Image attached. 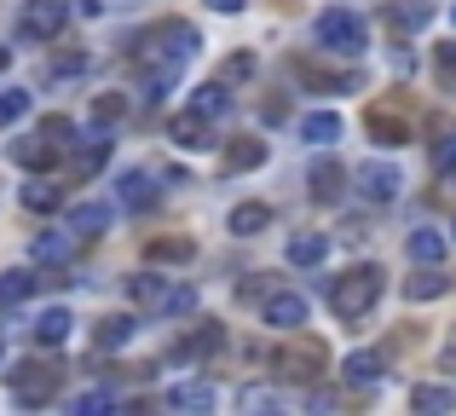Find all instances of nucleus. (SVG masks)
Returning <instances> with one entry per match:
<instances>
[{
  "instance_id": "nucleus-1",
  "label": "nucleus",
  "mask_w": 456,
  "mask_h": 416,
  "mask_svg": "<svg viewBox=\"0 0 456 416\" xmlns=\"http://www.w3.org/2000/svg\"><path fill=\"white\" fill-rule=\"evenodd\" d=\"M197 46H202V35L191 29V23H179V18H162V23H151V29L139 35L134 41V69L151 81V99L185 76V64L197 58Z\"/></svg>"
},
{
  "instance_id": "nucleus-2",
  "label": "nucleus",
  "mask_w": 456,
  "mask_h": 416,
  "mask_svg": "<svg viewBox=\"0 0 456 416\" xmlns=\"http://www.w3.org/2000/svg\"><path fill=\"white\" fill-rule=\"evenodd\" d=\"M381 290H387V272H381L376 260H364V266H346L341 278H330L323 301H330V313L341 318V324H358V318L381 301Z\"/></svg>"
},
{
  "instance_id": "nucleus-3",
  "label": "nucleus",
  "mask_w": 456,
  "mask_h": 416,
  "mask_svg": "<svg viewBox=\"0 0 456 416\" xmlns=\"http://www.w3.org/2000/svg\"><path fill=\"white\" fill-rule=\"evenodd\" d=\"M127 301L139 306V313H162V318H179L197 306V290L179 278H162V272H134L127 278Z\"/></svg>"
},
{
  "instance_id": "nucleus-4",
  "label": "nucleus",
  "mask_w": 456,
  "mask_h": 416,
  "mask_svg": "<svg viewBox=\"0 0 456 416\" xmlns=\"http://www.w3.org/2000/svg\"><path fill=\"white\" fill-rule=\"evenodd\" d=\"M312 35H318V46H323V53H335V58H358L370 46V23L358 18V12H346V6L318 12Z\"/></svg>"
},
{
  "instance_id": "nucleus-5",
  "label": "nucleus",
  "mask_w": 456,
  "mask_h": 416,
  "mask_svg": "<svg viewBox=\"0 0 456 416\" xmlns=\"http://www.w3.org/2000/svg\"><path fill=\"white\" fill-rule=\"evenodd\" d=\"M58 382H64V371L46 359H29V364H12L6 371V387L18 405H46V399H58Z\"/></svg>"
},
{
  "instance_id": "nucleus-6",
  "label": "nucleus",
  "mask_w": 456,
  "mask_h": 416,
  "mask_svg": "<svg viewBox=\"0 0 456 416\" xmlns=\"http://www.w3.org/2000/svg\"><path fill=\"white\" fill-rule=\"evenodd\" d=\"M64 23H69L64 0H23V12H18V35L23 41H58Z\"/></svg>"
},
{
  "instance_id": "nucleus-7",
  "label": "nucleus",
  "mask_w": 456,
  "mask_h": 416,
  "mask_svg": "<svg viewBox=\"0 0 456 416\" xmlns=\"http://www.w3.org/2000/svg\"><path fill=\"white\" fill-rule=\"evenodd\" d=\"M278 364L283 376H295V382H312V376L330 364V353H323V341H295V347H278Z\"/></svg>"
},
{
  "instance_id": "nucleus-8",
  "label": "nucleus",
  "mask_w": 456,
  "mask_h": 416,
  "mask_svg": "<svg viewBox=\"0 0 456 416\" xmlns=\"http://www.w3.org/2000/svg\"><path fill=\"white\" fill-rule=\"evenodd\" d=\"M399 185H404V174L393 168V162H364V168H358V197H364V203H393V197H399Z\"/></svg>"
},
{
  "instance_id": "nucleus-9",
  "label": "nucleus",
  "mask_w": 456,
  "mask_h": 416,
  "mask_svg": "<svg viewBox=\"0 0 456 416\" xmlns=\"http://www.w3.org/2000/svg\"><path fill=\"white\" fill-rule=\"evenodd\" d=\"M306 197H312V203H323V208L341 203V197H346V168L335 157H318V162H312V174H306Z\"/></svg>"
},
{
  "instance_id": "nucleus-10",
  "label": "nucleus",
  "mask_w": 456,
  "mask_h": 416,
  "mask_svg": "<svg viewBox=\"0 0 456 416\" xmlns=\"http://www.w3.org/2000/svg\"><path fill=\"white\" fill-rule=\"evenodd\" d=\"M260 318H266L272 330H283V336H295V330L306 324V295H289V290L266 295V301H260Z\"/></svg>"
},
{
  "instance_id": "nucleus-11",
  "label": "nucleus",
  "mask_w": 456,
  "mask_h": 416,
  "mask_svg": "<svg viewBox=\"0 0 456 416\" xmlns=\"http://www.w3.org/2000/svg\"><path fill=\"white\" fill-rule=\"evenodd\" d=\"M364 127L376 134V145H411V122H404L393 104H370V110H364Z\"/></svg>"
},
{
  "instance_id": "nucleus-12",
  "label": "nucleus",
  "mask_w": 456,
  "mask_h": 416,
  "mask_svg": "<svg viewBox=\"0 0 456 416\" xmlns=\"http://www.w3.org/2000/svg\"><path fill=\"white\" fill-rule=\"evenodd\" d=\"M167 139H174L179 151H208L214 145V122H208V116H197V110H185V116L167 122Z\"/></svg>"
},
{
  "instance_id": "nucleus-13",
  "label": "nucleus",
  "mask_w": 456,
  "mask_h": 416,
  "mask_svg": "<svg viewBox=\"0 0 456 416\" xmlns=\"http://www.w3.org/2000/svg\"><path fill=\"white\" fill-rule=\"evenodd\" d=\"M266 162V139H225L220 151V174H248Z\"/></svg>"
},
{
  "instance_id": "nucleus-14",
  "label": "nucleus",
  "mask_w": 456,
  "mask_h": 416,
  "mask_svg": "<svg viewBox=\"0 0 456 416\" xmlns=\"http://www.w3.org/2000/svg\"><path fill=\"white\" fill-rule=\"evenodd\" d=\"M116 185H122V203H127V208H139V214L162 203V192H156V174H151V168H127Z\"/></svg>"
},
{
  "instance_id": "nucleus-15",
  "label": "nucleus",
  "mask_w": 456,
  "mask_h": 416,
  "mask_svg": "<svg viewBox=\"0 0 456 416\" xmlns=\"http://www.w3.org/2000/svg\"><path fill=\"white\" fill-rule=\"evenodd\" d=\"M185 110L208 116V122H220V116H232V81H202V87L191 93V104H185Z\"/></svg>"
},
{
  "instance_id": "nucleus-16",
  "label": "nucleus",
  "mask_w": 456,
  "mask_h": 416,
  "mask_svg": "<svg viewBox=\"0 0 456 416\" xmlns=\"http://www.w3.org/2000/svg\"><path fill=\"white\" fill-rule=\"evenodd\" d=\"M445 232H434V225H416L411 237H404V255L416 260V266H439V260H445Z\"/></svg>"
},
{
  "instance_id": "nucleus-17",
  "label": "nucleus",
  "mask_w": 456,
  "mask_h": 416,
  "mask_svg": "<svg viewBox=\"0 0 456 416\" xmlns=\"http://www.w3.org/2000/svg\"><path fill=\"white\" fill-rule=\"evenodd\" d=\"M225 232H232V237H260V232H272V203H237L232 214H225Z\"/></svg>"
},
{
  "instance_id": "nucleus-18",
  "label": "nucleus",
  "mask_w": 456,
  "mask_h": 416,
  "mask_svg": "<svg viewBox=\"0 0 456 416\" xmlns=\"http://www.w3.org/2000/svg\"><path fill=\"white\" fill-rule=\"evenodd\" d=\"M76 249H81V237H76V232H41V237L29 243V255L41 260V266H64Z\"/></svg>"
},
{
  "instance_id": "nucleus-19",
  "label": "nucleus",
  "mask_w": 456,
  "mask_h": 416,
  "mask_svg": "<svg viewBox=\"0 0 456 416\" xmlns=\"http://www.w3.org/2000/svg\"><path fill=\"white\" fill-rule=\"evenodd\" d=\"M69 324H76V318H69L64 306H46V313H41V318L29 324L35 347H64V341H69Z\"/></svg>"
},
{
  "instance_id": "nucleus-20",
  "label": "nucleus",
  "mask_w": 456,
  "mask_h": 416,
  "mask_svg": "<svg viewBox=\"0 0 456 416\" xmlns=\"http://www.w3.org/2000/svg\"><path fill=\"white\" fill-rule=\"evenodd\" d=\"M387 23H393L399 35L428 29V23H434V0H393V6H387Z\"/></svg>"
},
{
  "instance_id": "nucleus-21",
  "label": "nucleus",
  "mask_w": 456,
  "mask_h": 416,
  "mask_svg": "<svg viewBox=\"0 0 456 416\" xmlns=\"http://www.w3.org/2000/svg\"><path fill=\"white\" fill-rule=\"evenodd\" d=\"M301 139L312 151H330L335 139H341V116L335 110H312V116H301Z\"/></svg>"
},
{
  "instance_id": "nucleus-22",
  "label": "nucleus",
  "mask_w": 456,
  "mask_h": 416,
  "mask_svg": "<svg viewBox=\"0 0 456 416\" xmlns=\"http://www.w3.org/2000/svg\"><path fill=\"white\" fill-rule=\"evenodd\" d=\"M104 157H110V134H104V127H93V134L76 145L69 168H76V174H99V168H104Z\"/></svg>"
},
{
  "instance_id": "nucleus-23",
  "label": "nucleus",
  "mask_w": 456,
  "mask_h": 416,
  "mask_svg": "<svg viewBox=\"0 0 456 416\" xmlns=\"http://www.w3.org/2000/svg\"><path fill=\"white\" fill-rule=\"evenodd\" d=\"M110 220H116L110 203H81L76 214H69V232L87 243V237H104V232H110Z\"/></svg>"
},
{
  "instance_id": "nucleus-24",
  "label": "nucleus",
  "mask_w": 456,
  "mask_h": 416,
  "mask_svg": "<svg viewBox=\"0 0 456 416\" xmlns=\"http://www.w3.org/2000/svg\"><path fill=\"white\" fill-rule=\"evenodd\" d=\"M381 371H387V359H381V353H346V364H341V376L353 387H376Z\"/></svg>"
},
{
  "instance_id": "nucleus-25",
  "label": "nucleus",
  "mask_w": 456,
  "mask_h": 416,
  "mask_svg": "<svg viewBox=\"0 0 456 416\" xmlns=\"http://www.w3.org/2000/svg\"><path fill=\"white\" fill-rule=\"evenodd\" d=\"M220 341H225V330H220V324H197V330H191V336L174 347V359H185V364H191V359H208Z\"/></svg>"
},
{
  "instance_id": "nucleus-26",
  "label": "nucleus",
  "mask_w": 456,
  "mask_h": 416,
  "mask_svg": "<svg viewBox=\"0 0 456 416\" xmlns=\"http://www.w3.org/2000/svg\"><path fill=\"white\" fill-rule=\"evenodd\" d=\"M323 255H330V237L323 232H295L289 237V266H323Z\"/></svg>"
},
{
  "instance_id": "nucleus-27",
  "label": "nucleus",
  "mask_w": 456,
  "mask_h": 416,
  "mask_svg": "<svg viewBox=\"0 0 456 416\" xmlns=\"http://www.w3.org/2000/svg\"><path fill=\"white\" fill-rule=\"evenodd\" d=\"M445 290H451V278L439 266H422L416 278H404V301H439Z\"/></svg>"
},
{
  "instance_id": "nucleus-28",
  "label": "nucleus",
  "mask_w": 456,
  "mask_h": 416,
  "mask_svg": "<svg viewBox=\"0 0 456 416\" xmlns=\"http://www.w3.org/2000/svg\"><path fill=\"white\" fill-rule=\"evenodd\" d=\"M167 411H214V387L208 382H179V387H167Z\"/></svg>"
},
{
  "instance_id": "nucleus-29",
  "label": "nucleus",
  "mask_w": 456,
  "mask_h": 416,
  "mask_svg": "<svg viewBox=\"0 0 456 416\" xmlns=\"http://www.w3.org/2000/svg\"><path fill=\"white\" fill-rule=\"evenodd\" d=\"M35 272L29 266H12V272H0V306H18V301H29L35 295Z\"/></svg>"
},
{
  "instance_id": "nucleus-30",
  "label": "nucleus",
  "mask_w": 456,
  "mask_h": 416,
  "mask_svg": "<svg viewBox=\"0 0 456 416\" xmlns=\"http://www.w3.org/2000/svg\"><path fill=\"white\" fill-rule=\"evenodd\" d=\"M12 157H18L23 168H58V145H46L41 134H35V139H18V145H12Z\"/></svg>"
},
{
  "instance_id": "nucleus-31",
  "label": "nucleus",
  "mask_w": 456,
  "mask_h": 416,
  "mask_svg": "<svg viewBox=\"0 0 456 416\" xmlns=\"http://www.w3.org/2000/svg\"><path fill=\"white\" fill-rule=\"evenodd\" d=\"M127 110H134V99H127V93H99L87 116H93V127H116V122H122Z\"/></svg>"
},
{
  "instance_id": "nucleus-32",
  "label": "nucleus",
  "mask_w": 456,
  "mask_h": 416,
  "mask_svg": "<svg viewBox=\"0 0 456 416\" xmlns=\"http://www.w3.org/2000/svg\"><path fill=\"white\" fill-rule=\"evenodd\" d=\"M191 255H197L191 237H151V243H145V260H174V266H179V260H191Z\"/></svg>"
},
{
  "instance_id": "nucleus-33",
  "label": "nucleus",
  "mask_w": 456,
  "mask_h": 416,
  "mask_svg": "<svg viewBox=\"0 0 456 416\" xmlns=\"http://www.w3.org/2000/svg\"><path fill=\"white\" fill-rule=\"evenodd\" d=\"M411 411H456V387H434V382L411 387Z\"/></svg>"
},
{
  "instance_id": "nucleus-34",
  "label": "nucleus",
  "mask_w": 456,
  "mask_h": 416,
  "mask_svg": "<svg viewBox=\"0 0 456 416\" xmlns=\"http://www.w3.org/2000/svg\"><path fill=\"white\" fill-rule=\"evenodd\" d=\"M134 336H139V318H127V313H116V318L99 324V347H127Z\"/></svg>"
},
{
  "instance_id": "nucleus-35",
  "label": "nucleus",
  "mask_w": 456,
  "mask_h": 416,
  "mask_svg": "<svg viewBox=\"0 0 456 416\" xmlns=\"http://www.w3.org/2000/svg\"><path fill=\"white\" fill-rule=\"evenodd\" d=\"M58 203H64V192H58V185H46V180H29V185H23V208H35V214H53Z\"/></svg>"
},
{
  "instance_id": "nucleus-36",
  "label": "nucleus",
  "mask_w": 456,
  "mask_h": 416,
  "mask_svg": "<svg viewBox=\"0 0 456 416\" xmlns=\"http://www.w3.org/2000/svg\"><path fill=\"white\" fill-rule=\"evenodd\" d=\"M23 116H29V93L23 87H0V127L23 122Z\"/></svg>"
},
{
  "instance_id": "nucleus-37",
  "label": "nucleus",
  "mask_w": 456,
  "mask_h": 416,
  "mask_svg": "<svg viewBox=\"0 0 456 416\" xmlns=\"http://www.w3.org/2000/svg\"><path fill=\"white\" fill-rule=\"evenodd\" d=\"M237 405L243 411H283V394L278 387H248V394H237Z\"/></svg>"
},
{
  "instance_id": "nucleus-38",
  "label": "nucleus",
  "mask_w": 456,
  "mask_h": 416,
  "mask_svg": "<svg viewBox=\"0 0 456 416\" xmlns=\"http://www.w3.org/2000/svg\"><path fill=\"white\" fill-rule=\"evenodd\" d=\"M69 134H76V122H69V116H46V122H41V139H46V145H58V151L69 145Z\"/></svg>"
},
{
  "instance_id": "nucleus-39",
  "label": "nucleus",
  "mask_w": 456,
  "mask_h": 416,
  "mask_svg": "<svg viewBox=\"0 0 456 416\" xmlns=\"http://www.w3.org/2000/svg\"><path fill=\"white\" fill-rule=\"evenodd\" d=\"M248 76H255V53H237L232 64L220 69V81H248Z\"/></svg>"
},
{
  "instance_id": "nucleus-40",
  "label": "nucleus",
  "mask_w": 456,
  "mask_h": 416,
  "mask_svg": "<svg viewBox=\"0 0 456 416\" xmlns=\"http://www.w3.org/2000/svg\"><path fill=\"white\" fill-rule=\"evenodd\" d=\"M116 405H122L116 394H81V399H76V416H87V411H116Z\"/></svg>"
},
{
  "instance_id": "nucleus-41",
  "label": "nucleus",
  "mask_w": 456,
  "mask_h": 416,
  "mask_svg": "<svg viewBox=\"0 0 456 416\" xmlns=\"http://www.w3.org/2000/svg\"><path fill=\"white\" fill-rule=\"evenodd\" d=\"M202 6H208V12H225V18H237V12H243L248 0H202Z\"/></svg>"
},
{
  "instance_id": "nucleus-42",
  "label": "nucleus",
  "mask_w": 456,
  "mask_h": 416,
  "mask_svg": "<svg viewBox=\"0 0 456 416\" xmlns=\"http://www.w3.org/2000/svg\"><path fill=\"white\" fill-rule=\"evenodd\" d=\"M445 371L456 376V324H451V336H445Z\"/></svg>"
},
{
  "instance_id": "nucleus-43",
  "label": "nucleus",
  "mask_w": 456,
  "mask_h": 416,
  "mask_svg": "<svg viewBox=\"0 0 456 416\" xmlns=\"http://www.w3.org/2000/svg\"><path fill=\"white\" fill-rule=\"evenodd\" d=\"M439 69H445V76H456V41L445 46V53H439Z\"/></svg>"
},
{
  "instance_id": "nucleus-44",
  "label": "nucleus",
  "mask_w": 456,
  "mask_h": 416,
  "mask_svg": "<svg viewBox=\"0 0 456 416\" xmlns=\"http://www.w3.org/2000/svg\"><path fill=\"white\" fill-rule=\"evenodd\" d=\"M0 359H6V341H0Z\"/></svg>"
},
{
  "instance_id": "nucleus-45",
  "label": "nucleus",
  "mask_w": 456,
  "mask_h": 416,
  "mask_svg": "<svg viewBox=\"0 0 456 416\" xmlns=\"http://www.w3.org/2000/svg\"><path fill=\"white\" fill-rule=\"evenodd\" d=\"M451 23H456V6H451Z\"/></svg>"
}]
</instances>
